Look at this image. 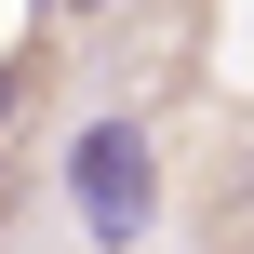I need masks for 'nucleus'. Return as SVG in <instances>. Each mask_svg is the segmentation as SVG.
Wrapping results in <instances>:
<instances>
[{
	"label": "nucleus",
	"mask_w": 254,
	"mask_h": 254,
	"mask_svg": "<svg viewBox=\"0 0 254 254\" xmlns=\"http://www.w3.org/2000/svg\"><path fill=\"white\" fill-rule=\"evenodd\" d=\"M0 121H13V67H0Z\"/></svg>",
	"instance_id": "nucleus-2"
},
{
	"label": "nucleus",
	"mask_w": 254,
	"mask_h": 254,
	"mask_svg": "<svg viewBox=\"0 0 254 254\" xmlns=\"http://www.w3.org/2000/svg\"><path fill=\"white\" fill-rule=\"evenodd\" d=\"M67 214H80L107 254L147 241V214H161V147H147L134 107H94V121L67 134Z\"/></svg>",
	"instance_id": "nucleus-1"
},
{
	"label": "nucleus",
	"mask_w": 254,
	"mask_h": 254,
	"mask_svg": "<svg viewBox=\"0 0 254 254\" xmlns=\"http://www.w3.org/2000/svg\"><path fill=\"white\" fill-rule=\"evenodd\" d=\"M54 13H94V0H54Z\"/></svg>",
	"instance_id": "nucleus-3"
}]
</instances>
